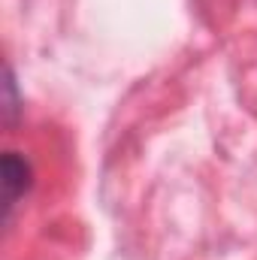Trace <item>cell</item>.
<instances>
[{
	"instance_id": "1",
	"label": "cell",
	"mask_w": 257,
	"mask_h": 260,
	"mask_svg": "<svg viewBox=\"0 0 257 260\" xmlns=\"http://www.w3.org/2000/svg\"><path fill=\"white\" fill-rule=\"evenodd\" d=\"M0 182H3V224L12 221V209L34 185V167L21 151H6L0 164Z\"/></svg>"
},
{
	"instance_id": "2",
	"label": "cell",
	"mask_w": 257,
	"mask_h": 260,
	"mask_svg": "<svg viewBox=\"0 0 257 260\" xmlns=\"http://www.w3.org/2000/svg\"><path fill=\"white\" fill-rule=\"evenodd\" d=\"M3 91H6V97H3V121H6V127H15V121H18V115H21V100H18V85H15V70L6 64V82H3Z\"/></svg>"
}]
</instances>
